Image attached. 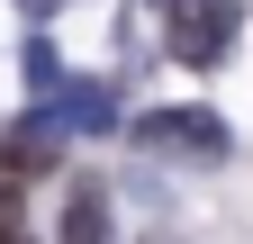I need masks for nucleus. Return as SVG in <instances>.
<instances>
[{
    "instance_id": "423d86ee",
    "label": "nucleus",
    "mask_w": 253,
    "mask_h": 244,
    "mask_svg": "<svg viewBox=\"0 0 253 244\" xmlns=\"http://www.w3.org/2000/svg\"><path fill=\"white\" fill-rule=\"evenodd\" d=\"M54 81H63V64H54V45L37 37V45H27V90H45V100H54Z\"/></svg>"
},
{
    "instance_id": "7ed1b4c3",
    "label": "nucleus",
    "mask_w": 253,
    "mask_h": 244,
    "mask_svg": "<svg viewBox=\"0 0 253 244\" xmlns=\"http://www.w3.org/2000/svg\"><path fill=\"white\" fill-rule=\"evenodd\" d=\"M63 163V127L37 109V118H18V127H0V172L9 181H37V172H54Z\"/></svg>"
},
{
    "instance_id": "f03ea898",
    "label": "nucleus",
    "mask_w": 253,
    "mask_h": 244,
    "mask_svg": "<svg viewBox=\"0 0 253 244\" xmlns=\"http://www.w3.org/2000/svg\"><path fill=\"white\" fill-rule=\"evenodd\" d=\"M126 136H136L145 154H208V163L226 154V127H217L208 109H154V118H136Z\"/></svg>"
},
{
    "instance_id": "f257e3e1",
    "label": "nucleus",
    "mask_w": 253,
    "mask_h": 244,
    "mask_svg": "<svg viewBox=\"0 0 253 244\" xmlns=\"http://www.w3.org/2000/svg\"><path fill=\"white\" fill-rule=\"evenodd\" d=\"M235 27H244V9L235 0H172V64H190V73H217L235 54Z\"/></svg>"
},
{
    "instance_id": "20e7f679",
    "label": "nucleus",
    "mask_w": 253,
    "mask_h": 244,
    "mask_svg": "<svg viewBox=\"0 0 253 244\" xmlns=\"http://www.w3.org/2000/svg\"><path fill=\"white\" fill-rule=\"evenodd\" d=\"M45 118H54V127H82V136H109V127H118V90H109V81H73V73H63V81H54V100H45Z\"/></svg>"
},
{
    "instance_id": "1a4fd4ad",
    "label": "nucleus",
    "mask_w": 253,
    "mask_h": 244,
    "mask_svg": "<svg viewBox=\"0 0 253 244\" xmlns=\"http://www.w3.org/2000/svg\"><path fill=\"white\" fill-rule=\"evenodd\" d=\"M18 244H27V235H18Z\"/></svg>"
},
{
    "instance_id": "0eeeda50",
    "label": "nucleus",
    "mask_w": 253,
    "mask_h": 244,
    "mask_svg": "<svg viewBox=\"0 0 253 244\" xmlns=\"http://www.w3.org/2000/svg\"><path fill=\"white\" fill-rule=\"evenodd\" d=\"M0 244H18V199L0 190Z\"/></svg>"
},
{
    "instance_id": "6e6552de",
    "label": "nucleus",
    "mask_w": 253,
    "mask_h": 244,
    "mask_svg": "<svg viewBox=\"0 0 253 244\" xmlns=\"http://www.w3.org/2000/svg\"><path fill=\"white\" fill-rule=\"evenodd\" d=\"M18 9H27V18H54V9H63V0H18Z\"/></svg>"
},
{
    "instance_id": "39448f33",
    "label": "nucleus",
    "mask_w": 253,
    "mask_h": 244,
    "mask_svg": "<svg viewBox=\"0 0 253 244\" xmlns=\"http://www.w3.org/2000/svg\"><path fill=\"white\" fill-rule=\"evenodd\" d=\"M54 244H118L109 235V199H100V181H82L73 199H63V235Z\"/></svg>"
}]
</instances>
